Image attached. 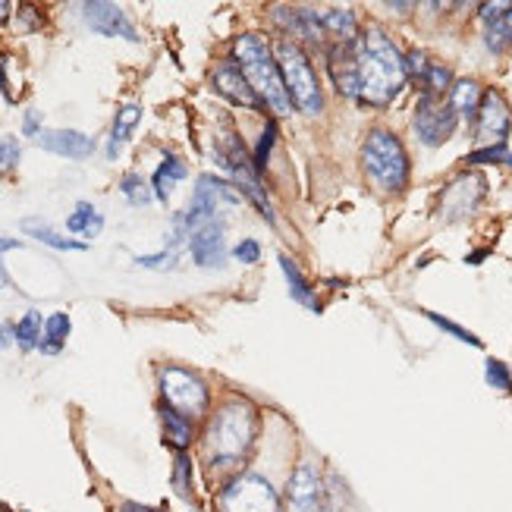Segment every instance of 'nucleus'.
<instances>
[{
	"label": "nucleus",
	"instance_id": "nucleus-5",
	"mask_svg": "<svg viewBox=\"0 0 512 512\" xmlns=\"http://www.w3.org/2000/svg\"><path fill=\"white\" fill-rule=\"evenodd\" d=\"M274 57H277V63H280V73H283V82H286V92H289V98H293V104L302 110V114H308V117L321 114V107H324L321 82H318L315 66L308 63L305 51L299 48L296 41L277 38Z\"/></svg>",
	"mask_w": 512,
	"mask_h": 512
},
{
	"label": "nucleus",
	"instance_id": "nucleus-15",
	"mask_svg": "<svg viewBox=\"0 0 512 512\" xmlns=\"http://www.w3.org/2000/svg\"><path fill=\"white\" fill-rule=\"evenodd\" d=\"M214 88L224 98H230L233 104H239V107H249V110L264 107V101L255 95V88L249 85V79L242 76V70L236 66V60H227V63L217 66V70H214Z\"/></svg>",
	"mask_w": 512,
	"mask_h": 512
},
{
	"label": "nucleus",
	"instance_id": "nucleus-16",
	"mask_svg": "<svg viewBox=\"0 0 512 512\" xmlns=\"http://www.w3.org/2000/svg\"><path fill=\"white\" fill-rule=\"evenodd\" d=\"M189 252L198 267H220L227 261V242H224V224H205L189 236Z\"/></svg>",
	"mask_w": 512,
	"mask_h": 512
},
{
	"label": "nucleus",
	"instance_id": "nucleus-4",
	"mask_svg": "<svg viewBox=\"0 0 512 512\" xmlns=\"http://www.w3.org/2000/svg\"><path fill=\"white\" fill-rule=\"evenodd\" d=\"M365 173L371 176V183L384 192H403L409 183V154L393 132L374 129L368 132L365 148H362Z\"/></svg>",
	"mask_w": 512,
	"mask_h": 512
},
{
	"label": "nucleus",
	"instance_id": "nucleus-8",
	"mask_svg": "<svg viewBox=\"0 0 512 512\" xmlns=\"http://www.w3.org/2000/svg\"><path fill=\"white\" fill-rule=\"evenodd\" d=\"M220 509L224 512H283L277 491L258 475L236 478L227 491L220 494Z\"/></svg>",
	"mask_w": 512,
	"mask_h": 512
},
{
	"label": "nucleus",
	"instance_id": "nucleus-17",
	"mask_svg": "<svg viewBox=\"0 0 512 512\" xmlns=\"http://www.w3.org/2000/svg\"><path fill=\"white\" fill-rule=\"evenodd\" d=\"M139 120H142V107H139V104H123V107L117 110L114 126H110V142H107V158H110V161L120 158V151H123V145L129 142L132 132H136Z\"/></svg>",
	"mask_w": 512,
	"mask_h": 512
},
{
	"label": "nucleus",
	"instance_id": "nucleus-1",
	"mask_svg": "<svg viewBox=\"0 0 512 512\" xmlns=\"http://www.w3.org/2000/svg\"><path fill=\"white\" fill-rule=\"evenodd\" d=\"M330 76L337 82L340 95H349L362 104L384 107L406 85V57L396 44L381 32L368 29L343 41L330 51Z\"/></svg>",
	"mask_w": 512,
	"mask_h": 512
},
{
	"label": "nucleus",
	"instance_id": "nucleus-26",
	"mask_svg": "<svg viewBox=\"0 0 512 512\" xmlns=\"http://www.w3.org/2000/svg\"><path fill=\"white\" fill-rule=\"evenodd\" d=\"M512 44V4H506V10L487 22V48L491 51H506Z\"/></svg>",
	"mask_w": 512,
	"mask_h": 512
},
{
	"label": "nucleus",
	"instance_id": "nucleus-6",
	"mask_svg": "<svg viewBox=\"0 0 512 512\" xmlns=\"http://www.w3.org/2000/svg\"><path fill=\"white\" fill-rule=\"evenodd\" d=\"M239 205H242V195L233 183L217 180V176L205 173V176H198V183H195L189 211L176 214V217L183 220L186 233L192 236L198 227L217 224V217H227V211H236Z\"/></svg>",
	"mask_w": 512,
	"mask_h": 512
},
{
	"label": "nucleus",
	"instance_id": "nucleus-14",
	"mask_svg": "<svg viewBox=\"0 0 512 512\" xmlns=\"http://www.w3.org/2000/svg\"><path fill=\"white\" fill-rule=\"evenodd\" d=\"M35 142L38 148L60 154V158H70V161H85V158H92V151H95V139L85 136L79 129H44Z\"/></svg>",
	"mask_w": 512,
	"mask_h": 512
},
{
	"label": "nucleus",
	"instance_id": "nucleus-29",
	"mask_svg": "<svg viewBox=\"0 0 512 512\" xmlns=\"http://www.w3.org/2000/svg\"><path fill=\"white\" fill-rule=\"evenodd\" d=\"M274 142H277V123H267V126H264V132H261V139H258L255 158H252V164H255V170H258V173H264V167H267V158H271V148H274Z\"/></svg>",
	"mask_w": 512,
	"mask_h": 512
},
{
	"label": "nucleus",
	"instance_id": "nucleus-35",
	"mask_svg": "<svg viewBox=\"0 0 512 512\" xmlns=\"http://www.w3.org/2000/svg\"><path fill=\"white\" fill-rule=\"evenodd\" d=\"M173 481H176V487H180V494L186 497L189 494V459L183 453L176 456V475H173Z\"/></svg>",
	"mask_w": 512,
	"mask_h": 512
},
{
	"label": "nucleus",
	"instance_id": "nucleus-12",
	"mask_svg": "<svg viewBox=\"0 0 512 512\" xmlns=\"http://www.w3.org/2000/svg\"><path fill=\"white\" fill-rule=\"evenodd\" d=\"M481 198H484V176L465 173V176H459V180H453L447 186V192H443L440 214L447 220H462V217H469L478 208Z\"/></svg>",
	"mask_w": 512,
	"mask_h": 512
},
{
	"label": "nucleus",
	"instance_id": "nucleus-9",
	"mask_svg": "<svg viewBox=\"0 0 512 512\" xmlns=\"http://www.w3.org/2000/svg\"><path fill=\"white\" fill-rule=\"evenodd\" d=\"M459 126V114L453 110L450 98H434V95H421L415 107V132L418 139L428 148H437L447 142Z\"/></svg>",
	"mask_w": 512,
	"mask_h": 512
},
{
	"label": "nucleus",
	"instance_id": "nucleus-39",
	"mask_svg": "<svg viewBox=\"0 0 512 512\" xmlns=\"http://www.w3.org/2000/svg\"><path fill=\"white\" fill-rule=\"evenodd\" d=\"M0 286H4V267H0Z\"/></svg>",
	"mask_w": 512,
	"mask_h": 512
},
{
	"label": "nucleus",
	"instance_id": "nucleus-36",
	"mask_svg": "<svg viewBox=\"0 0 512 512\" xmlns=\"http://www.w3.org/2000/svg\"><path fill=\"white\" fill-rule=\"evenodd\" d=\"M22 132H26V136H41V114H38V110H26V120H22Z\"/></svg>",
	"mask_w": 512,
	"mask_h": 512
},
{
	"label": "nucleus",
	"instance_id": "nucleus-2",
	"mask_svg": "<svg viewBox=\"0 0 512 512\" xmlns=\"http://www.w3.org/2000/svg\"><path fill=\"white\" fill-rule=\"evenodd\" d=\"M233 54H236V66L242 70V76L249 79V85L264 101V107H271L277 117H286L289 110H293V98L286 92L280 63H277L274 51L267 48V41L258 35H242V38H236Z\"/></svg>",
	"mask_w": 512,
	"mask_h": 512
},
{
	"label": "nucleus",
	"instance_id": "nucleus-20",
	"mask_svg": "<svg viewBox=\"0 0 512 512\" xmlns=\"http://www.w3.org/2000/svg\"><path fill=\"white\" fill-rule=\"evenodd\" d=\"M22 230H26L32 239L44 242V246H51V249H60V252H85L88 249V242H79V239H66L60 236L57 230H51L44 220H22Z\"/></svg>",
	"mask_w": 512,
	"mask_h": 512
},
{
	"label": "nucleus",
	"instance_id": "nucleus-19",
	"mask_svg": "<svg viewBox=\"0 0 512 512\" xmlns=\"http://www.w3.org/2000/svg\"><path fill=\"white\" fill-rule=\"evenodd\" d=\"M481 85L475 79H459L453 85V92H450V104L453 110L459 114V120H475L478 117V107H481Z\"/></svg>",
	"mask_w": 512,
	"mask_h": 512
},
{
	"label": "nucleus",
	"instance_id": "nucleus-38",
	"mask_svg": "<svg viewBox=\"0 0 512 512\" xmlns=\"http://www.w3.org/2000/svg\"><path fill=\"white\" fill-rule=\"evenodd\" d=\"M19 246H22L19 239H4V236H0V255L10 252V249H19Z\"/></svg>",
	"mask_w": 512,
	"mask_h": 512
},
{
	"label": "nucleus",
	"instance_id": "nucleus-33",
	"mask_svg": "<svg viewBox=\"0 0 512 512\" xmlns=\"http://www.w3.org/2000/svg\"><path fill=\"white\" fill-rule=\"evenodd\" d=\"M19 164V142L13 136L0 139V170H13Z\"/></svg>",
	"mask_w": 512,
	"mask_h": 512
},
{
	"label": "nucleus",
	"instance_id": "nucleus-7",
	"mask_svg": "<svg viewBox=\"0 0 512 512\" xmlns=\"http://www.w3.org/2000/svg\"><path fill=\"white\" fill-rule=\"evenodd\" d=\"M161 396H164V406H170L173 412H180L192 421L208 412V399H211L202 377L176 365L161 368Z\"/></svg>",
	"mask_w": 512,
	"mask_h": 512
},
{
	"label": "nucleus",
	"instance_id": "nucleus-22",
	"mask_svg": "<svg viewBox=\"0 0 512 512\" xmlns=\"http://www.w3.org/2000/svg\"><path fill=\"white\" fill-rule=\"evenodd\" d=\"M161 421H164V437L170 447L176 450H186L189 443H192V418L180 415V412H173L170 406H161Z\"/></svg>",
	"mask_w": 512,
	"mask_h": 512
},
{
	"label": "nucleus",
	"instance_id": "nucleus-13",
	"mask_svg": "<svg viewBox=\"0 0 512 512\" xmlns=\"http://www.w3.org/2000/svg\"><path fill=\"white\" fill-rule=\"evenodd\" d=\"M82 19L88 22V29L104 35V38H126V41H139L136 26L126 19V13L117 4H104V0H92V4H82Z\"/></svg>",
	"mask_w": 512,
	"mask_h": 512
},
{
	"label": "nucleus",
	"instance_id": "nucleus-30",
	"mask_svg": "<svg viewBox=\"0 0 512 512\" xmlns=\"http://www.w3.org/2000/svg\"><path fill=\"white\" fill-rule=\"evenodd\" d=\"M425 315L440 327V330H447V333H453L456 340H462V343H469V346H481V340L475 337V333H469L465 327H459V324H453V321H447V318H440V315H434V311H425Z\"/></svg>",
	"mask_w": 512,
	"mask_h": 512
},
{
	"label": "nucleus",
	"instance_id": "nucleus-3",
	"mask_svg": "<svg viewBox=\"0 0 512 512\" xmlns=\"http://www.w3.org/2000/svg\"><path fill=\"white\" fill-rule=\"evenodd\" d=\"M258 434V415L242 399H230L217 409L211 428H208V456L214 465H233L246 459Z\"/></svg>",
	"mask_w": 512,
	"mask_h": 512
},
{
	"label": "nucleus",
	"instance_id": "nucleus-18",
	"mask_svg": "<svg viewBox=\"0 0 512 512\" xmlns=\"http://www.w3.org/2000/svg\"><path fill=\"white\" fill-rule=\"evenodd\" d=\"M186 173H189V167L180 158H176V154H164V161L158 164V170H154V176H151V192H154V198L167 202L173 186L180 183V180H186Z\"/></svg>",
	"mask_w": 512,
	"mask_h": 512
},
{
	"label": "nucleus",
	"instance_id": "nucleus-34",
	"mask_svg": "<svg viewBox=\"0 0 512 512\" xmlns=\"http://www.w3.org/2000/svg\"><path fill=\"white\" fill-rule=\"evenodd\" d=\"M233 258L239 261V264H258V258H261V246L255 239H242L239 246L233 249Z\"/></svg>",
	"mask_w": 512,
	"mask_h": 512
},
{
	"label": "nucleus",
	"instance_id": "nucleus-24",
	"mask_svg": "<svg viewBox=\"0 0 512 512\" xmlns=\"http://www.w3.org/2000/svg\"><path fill=\"white\" fill-rule=\"evenodd\" d=\"M41 337H44V318L41 311H26L16 327H13V340L19 343V349H38L41 346Z\"/></svg>",
	"mask_w": 512,
	"mask_h": 512
},
{
	"label": "nucleus",
	"instance_id": "nucleus-25",
	"mask_svg": "<svg viewBox=\"0 0 512 512\" xmlns=\"http://www.w3.org/2000/svg\"><path fill=\"white\" fill-rule=\"evenodd\" d=\"M280 267H283V274H286V283H289V293H293V299H296L299 305L318 308V299H315V293H311V286H308V280L302 277V271L293 264V258L280 255Z\"/></svg>",
	"mask_w": 512,
	"mask_h": 512
},
{
	"label": "nucleus",
	"instance_id": "nucleus-31",
	"mask_svg": "<svg viewBox=\"0 0 512 512\" xmlns=\"http://www.w3.org/2000/svg\"><path fill=\"white\" fill-rule=\"evenodd\" d=\"M487 384H494L497 390H512V377L503 362H497V359L487 362Z\"/></svg>",
	"mask_w": 512,
	"mask_h": 512
},
{
	"label": "nucleus",
	"instance_id": "nucleus-40",
	"mask_svg": "<svg viewBox=\"0 0 512 512\" xmlns=\"http://www.w3.org/2000/svg\"><path fill=\"white\" fill-rule=\"evenodd\" d=\"M0 512H7V509H4V506H0Z\"/></svg>",
	"mask_w": 512,
	"mask_h": 512
},
{
	"label": "nucleus",
	"instance_id": "nucleus-23",
	"mask_svg": "<svg viewBox=\"0 0 512 512\" xmlns=\"http://www.w3.org/2000/svg\"><path fill=\"white\" fill-rule=\"evenodd\" d=\"M73 330V321L70 315H63V311H57V315H51L48 321H44V337H41V352L44 355H57L66 343V337H70Z\"/></svg>",
	"mask_w": 512,
	"mask_h": 512
},
{
	"label": "nucleus",
	"instance_id": "nucleus-37",
	"mask_svg": "<svg viewBox=\"0 0 512 512\" xmlns=\"http://www.w3.org/2000/svg\"><path fill=\"white\" fill-rule=\"evenodd\" d=\"M10 340H13V330H10L7 324H0V349H7Z\"/></svg>",
	"mask_w": 512,
	"mask_h": 512
},
{
	"label": "nucleus",
	"instance_id": "nucleus-21",
	"mask_svg": "<svg viewBox=\"0 0 512 512\" xmlns=\"http://www.w3.org/2000/svg\"><path fill=\"white\" fill-rule=\"evenodd\" d=\"M101 227H104V217L98 214L95 205H88V202H79L76 211L66 217V230L82 236V239H95L101 233Z\"/></svg>",
	"mask_w": 512,
	"mask_h": 512
},
{
	"label": "nucleus",
	"instance_id": "nucleus-10",
	"mask_svg": "<svg viewBox=\"0 0 512 512\" xmlns=\"http://www.w3.org/2000/svg\"><path fill=\"white\" fill-rule=\"evenodd\" d=\"M283 512H327L324 481L315 472V465L305 462V465H299L293 475H289Z\"/></svg>",
	"mask_w": 512,
	"mask_h": 512
},
{
	"label": "nucleus",
	"instance_id": "nucleus-27",
	"mask_svg": "<svg viewBox=\"0 0 512 512\" xmlns=\"http://www.w3.org/2000/svg\"><path fill=\"white\" fill-rule=\"evenodd\" d=\"M120 192H123V198L129 205H136V208H145L151 198H154V192L148 189V183L142 180L139 173H126L123 180H120Z\"/></svg>",
	"mask_w": 512,
	"mask_h": 512
},
{
	"label": "nucleus",
	"instance_id": "nucleus-32",
	"mask_svg": "<svg viewBox=\"0 0 512 512\" xmlns=\"http://www.w3.org/2000/svg\"><path fill=\"white\" fill-rule=\"evenodd\" d=\"M139 267H151V271H170L176 267V252H161V255H139L136 258Z\"/></svg>",
	"mask_w": 512,
	"mask_h": 512
},
{
	"label": "nucleus",
	"instance_id": "nucleus-11",
	"mask_svg": "<svg viewBox=\"0 0 512 512\" xmlns=\"http://www.w3.org/2000/svg\"><path fill=\"white\" fill-rule=\"evenodd\" d=\"M509 136V107L500 98V92H484L478 117H475V142L481 148L506 145Z\"/></svg>",
	"mask_w": 512,
	"mask_h": 512
},
{
	"label": "nucleus",
	"instance_id": "nucleus-28",
	"mask_svg": "<svg viewBox=\"0 0 512 512\" xmlns=\"http://www.w3.org/2000/svg\"><path fill=\"white\" fill-rule=\"evenodd\" d=\"M465 164H472V167H478V164H506V167H512V151L506 145L478 148V151L469 154V161H465Z\"/></svg>",
	"mask_w": 512,
	"mask_h": 512
}]
</instances>
